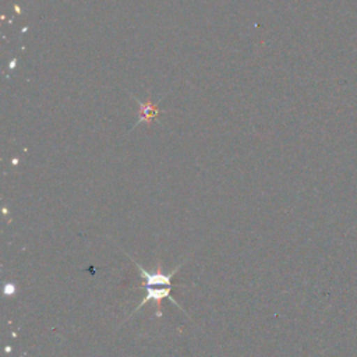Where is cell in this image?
I'll list each match as a JSON object with an SVG mask.
<instances>
[{
  "instance_id": "cell-1",
  "label": "cell",
  "mask_w": 357,
  "mask_h": 357,
  "mask_svg": "<svg viewBox=\"0 0 357 357\" xmlns=\"http://www.w3.org/2000/svg\"><path fill=\"white\" fill-rule=\"evenodd\" d=\"M138 102V105H139V119H138V121L132 126V128L135 127V126H138L139 123H146V124H149L151 121H153V120H156L158 119V116L160 114V110L158 109V103H152V102H149V100H146V102H141V100H137Z\"/></svg>"
}]
</instances>
